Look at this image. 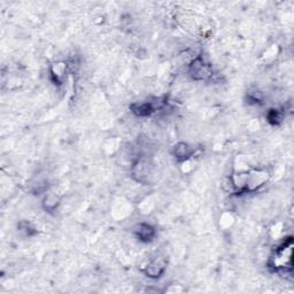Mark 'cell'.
I'll return each mask as SVG.
<instances>
[{
  "label": "cell",
  "mask_w": 294,
  "mask_h": 294,
  "mask_svg": "<svg viewBox=\"0 0 294 294\" xmlns=\"http://www.w3.org/2000/svg\"><path fill=\"white\" fill-rule=\"evenodd\" d=\"M155 168L150 159L138 157L131 166V176L137 183L150 184L154 178Z\"/></svg>",
  "instance_id": "cell-1"
},
{
  "label": "cell",
  "mask_w": 294,
  "mask_h": 294,
  "mask_svg": "<svg viewBox=\"0 0 294 294\" xmlns=\"http://www.w3.org/2000/svg\"><path fill=\"white\" fill-rule=\"evenodd\" d=\"M188 74L194 81H207L213 76L212 64L207 62L201 56H198L191 61Z\"/></svg>",
  "instance_id": "cell-2"
},
{
  "label": "cell",
  "mask_w": 294,
  "mask_h": 294,
  "mask_svg": "<svg viewBox=\"0 0 294 294\" xmlns=\"http://www.w3.org/2000/svg\"><path fill=\"white\" fill-rule=\"evenodd\" d=\"M270 179V174L267 169L263 168H250L247 173V183H246L245 192H254L259 191L261 187L268 183Z\"/></svg>",
  "instance_id": "cell-3"
},
{
  "label": "cell",
  "mask_w": 294,
  "mask_h": 294,
  "mask_svg": "<svg viewBox=\"0 0 294 294\" xmlns=\"http://www.w3.org/2000/svg\"><path fill=\"white\" fill-rule=\"evenodd\" d=\"M292 240L290 239L281 248L277 249L275 256L272 257V264L276 269H292Z\"/></svg>",
  "instance_id": "cell-4"
},
{
  "label": "cell",
  "mask_w": 294,
  "mask_h": 294,
  "mask_svg": "<svg viewBox=\"0 0 294 294\" xmlns=\"http://www.w3.org/2000/svg\"><path fill=\"white\" fill-rule=\"evenodd\" d=\"M167 268V262L163 257H154L152 259L150 262H147L146 266L144 268V272L147 277L157 279L160 278L161 276L165 274Z\"/></svg>",
  "instance_id": "cell-5"
},
{
  "label": "cell",
  "mask_w": 294,
  "mask_h": 294,
  "mask_svg": "<svg viewBox=\"0 0 294 294\" xmlns=\"http://www.w3.org/2000/svg\"><path fill=\"white\" fill-rule=\"evenodd\" d=\"M136 237L143 242H151L154 240L155 235H157V230L153 226H151L150 223H138L133 229Z\"/></svg>",
  "instance_id": "cell-6"
},
{
  "label": "cell",
  "mask_w": 294,
  "mask_h": 294,
  "mask_svg": "<svg viewBox=\"0 0 294 294\" xmlns=\"http://www.w3.org/2000/svg\"><path fill=\"white\" fill-rule=\"evenodd\" d=\"M193 148H192L187 143H184V141H179V143L174 145L173 147V155L178 160L179 162L193 157Z\"/></svg>",
  "instance_id": "cell-7"
},
{
  "label": "cell",
  "mask_w": 294,
  "mask_h": 294,
  "mask_svg": "<svg viewBox=\"0 0 294 294\" xmlns=\"http://www.w3.org/2000/svg\"><path fill=\"white\" fill-rule=\"evenodd\" d=\"M131 112L138 118H146V116L152 115L155 112V107L152 103L148 101H141V103H136L131 105Z\"/></svg>",
  "instance_id": "cell-8"
},
{
  "label": "cell",
  "mask_w": 294,
  "mask_h": 294,
  "mask_svg": "<svg viewBox=\"0 0 294 294\" xmlns=\"http://www.w3.org/2000/svg\"><path fill=\"white\" fill-rule=\"evenodd\" d=\"M68 64L63 61H59V62L53 63L51 66V76H52L54 82L58 83V84H61L63 83V79L66 77L67 74Z\"/></svg>",
  "instance_id": "cell-9"
},
{
  "label": "cell",
  "mask_w": 294,
  "mask_h": 294,
  "mask_svg": "<svg viewBox=\"0 0 294 294\" xmlns=\"http://www.w3.org/2000/svg\"><path fill=\"white\" fill-rule=\"evenodd\" d=\"M60 205V198L59 195L54 192H49L43 199V208L46 210L47 213H53L58 209V207Z\"/></svg>",
  "instance_id": "cell-10"
},
{
  "label": "cell",
  "mask_w": 294,
  "mask_h": 294,
  "mask_svg": "<svg viewBox=\"0 0 294 294\" xmlns=\"http://www.w3.org/2000/svg\"><path fill=\"white\" fill-rule=\"evenodd\" d=\"M235 222V216L232 215L231 213L226 212V213H223L222 215H221V219H220L221 228L226 229V230H227V229L231 228L232 226H234Z\"/></svg>",
  "instance_id": "cell-11"
},
{
  "label": "cell",
  "mask_w": 294,
  "mask_h": 294,
  "mask_svg": "<svg viewBox=\"0 0 294 294\" xmlns=\"http://www.w3.org/2000/svg\"><path fill=\"white\" fill-rule=\"evenodd\" d=\"M194 168H195V161L193 157L184 160V161H180V172L183 173L184 175H188V174H191L194 170Z\"/></svg>",
  "instance_id": "cell-12"
},
{
  "label": "cell",
  "mask_w": 294,
  "mask_h": 294,
  "mask_svg": "<svg viewBox=\"0 0 294 294\" xmlns=\"http://www.w3.org/2000/svg\"><path fill=\"white\" fill-rule=\"evenodd\" d=\"M267 118L268 121H269L271 124H278L283 119V113L278 110H271L269 113H268Z\"/></svg>",
  "instance_id": "cell-13"
},
{
  "label": "cell",
  "mask_w": 294,
  "mask_h": 294,
  "mask_svg": "<svg viewBox=\"0 0 294 294\" xmlns=\"http://www.w3.org/2000/svg\"><path fill=\"white\" fill-rule=\"evenodd\" d=\"M277 57V46H271L270 49H268L266 51V53L263 54V59L266 61H270V60H274L275 58Z\"/></svg>",
  "instance_id": "cell-14"
}]
</instances>
